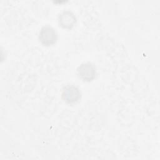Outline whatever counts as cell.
Listing matches in <instances>:
<instances>
[{
  "label": "cell",
  "mask_w": 160,
  "mask_h": 160,
  "mask_svg": "<svg viewBox=\"0 0 160 160\" xmlns=\"http://www.w3.org/2000/svg\"><path fill=\"white\" fill-rule=\"evenodd\" d=\"M39 39L44 46L54 44L58 39V34L55 29L50 26H43L39 32Z\"/></svg>",
  "instance_id": "6da1fadb"
},
{
  "label": "cell",
  "mask_w": 160,
  "mask_h": 160,
  "mask_svg": "<svg viewBox=\"0 0 160 160\" xmlns=\"http://www.w3.org/2000/svg\"><path fill=\"white\" fill-rule=\"evenodd\" d=\"M79 89L74 85H68L65 86L61 93L62 99L67 103H74L78 101L81 98Z\"/></svg>",
  "instance_id": "7a4b0ae2"
},
{
  "label": "cell",
  "mask_w": 160,
  "mask_h": 160,
  "mask_svg": "<svg viewBox=\"0 0 160 160\" xmlns=\"http://www.w3.org/2000/svg\"><path fill=\"white\" fill-rule=\"evenodd\" d=\"M77 72L79 78L86 81L92 80L96 74L95 66L89 62L81 64L78 68Z\"/></svg>",
  "instance_id": "3957f363"
},
{
  "label": "cell",
  "mask_w": 160,
  "mask_h": 160,
  "mask_svg": "<svg viewBox=\"0 0 160 160\" xmlns=\"http://www.w3.org/2000/svg\"><path fill=\"white\" fill-rule=\"evenodd\" d=\"M58 22L62 28L71 29L74 26L76 22V18L72 12L66 10L62 11L59 15Z\"/></svg>",
  "instance_id": "277c9868"
}]
</instances>
